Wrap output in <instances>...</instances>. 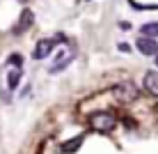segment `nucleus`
Listing matches in <instances>:
<instances>
[{
    "mask_svg": "<svg viewBox=\"0 0 158 154\" xmlns=\"http://www.w3.org/2000/svg\"><path fill=\"white\" fill-rule=\"evenodd\" d=\"M89 126L96 131H101V134H108V131H112L117 126V120L112 113H106V111H96L89 115Z\"/></svg>",
    "mask_w": 158,
    "mask_h": 154,
    "instance_id": "obj_1",
    "label": "nucleus"
},
{
    "mask_svg": "<svg viewBox=\"0 0 158 154\" xmlns=\"http://www.w3.org/2000/svg\"><path fill=\"white\" fill-rule=\"evenodd\" d=\"M112 92H115V97L124 103H131V101H135V99L140 97V90L135 87V83H131V81H124V83L115 85Z\"/></svg>",
    "mask_w": 158,
    "mask_h": 154,
    "instance_id": "obj_2",
    "label": "nucleus"
},
{
    "mask_svg": "<svg viewBox=\"0 0 158 154\" xmlns=\"http://www.w3.org/2000/svg\"><path fill=\"white\" fill-rule=\"evenodd\" d=\"M53 48H55V39H39L37 46H35V51H32V58L44 60V58H48L53 53Z\"/></svg>",
    "mask_w": 158,
    "mask_h": 154,
    "instance_id": "obj_3",
    "label": "nucleus"
},
{
    "mask_svg": "<svg viewBox=\"0 0 158 154\" xmlns=\"http://www.w3.org/2000/svg\"><path fill=\"white\" fill-rule=\"evenodd\" d=\"M32 23H35V14L30 12V9H23V12H21V19H19V23L14 25V35H23L25 30H30L32 28Z\"/></svg>",
    "mask_w": 158,
    "mask_h": 154,
    "instance_id": "obj_4",
    "label": "nucleus"
},
{
    "mask_svg": "<svg viewBox=\"0 0 158 154\" xmlns=\"http://www.w3.org/2000/svg\"><path fill=\"white\" fill-rule=\"evenodd\" d=\"M135 46H138V51L142 53V55H156L158 53V42L151 39V37H142L140 35V39L135 42Z\"/></svg>",
    "mask_w": 158,
    "mask_h": 154,
    "instance_id": "obj_5",
    "label": "nucleus"
},
{
    "mask_svg": "<svg viewBox=\"0 0 158 154\" xmlns=\"http://www.w3.org/2000/svg\"><path fill=\"white\" fill-rule=\"evenodd\" d=\"M142 85L151 97H158V71H147L142 78Z\"/></svg>",
    "mask_w": 158,
    "mask_h": 154,
    "instance_id": "obj_6",
    "label": "nucleus"
},
{
    "mask_svg": "<svg viewBox=\"0 0 158 154\" xmlns=\"http://www.w3.org/2000/svg\"><path fill=\"white\" fill-rule=\"evenodd\" d=\"M80 143H83V136H76L73 140H67V143H62L60 152H62V154H73V152L80 147Z\"/></svg>",
    "mask_w": 158,
    "mask_h": 154,
    "instance_id": "obj_7",
    "label": "nucleus"
},
{
    "mask_svg": "<svg viewBox=\"0 0 158 154\" xmlns=\"http://www.w3.org/2000/svg\"><path fill=\"white\" fill-rule=\"evenodd\" d=\"M140 35L156 39V37H158V23H156V21H151V23H144L142 28H140Z\"/></svg>",
    "mask_w": 158,
    "mask_h": 154,
    "instance_id": "obj_8",
    "label": "nucleus"
},
{
    "mask_svg": "<svg viewBox=\"0 0 158 154\" xmlns=\"http://www.w3.org/2000/svg\"><path fill=\"white\" fill-rule=\"evenodd\" d=\"M21 76H23L21 69H12V71H9V76H7V87H9V90H16V87H19Z\"/></svg>",
    "mask_w": 158,
    "mask_h": 154,
    "instance_id": "obj_9",
    "label": "nucleus"
},
{
    "mask_svg": "<svg viewBox=\"0 0 158 154\" xmlns=\"http://www.w3.org/2000/svg\"><path fill=\"white\" fill-rule=\"evenodd\" d=\"M12 67H16V69H21V64H23V58L19 55V53H14V55H9V60H7Z\"/></svg>",
    "mask_w": 158,
    "mask_h": 154,
    "instance_id": "obj_10",
    "label": "nucleus"
},
{
    "mask_svg": "<svg viewBox=\"0 0 158 154\" xmlns=\"http://www.w3.org/2000/svg\"><path fill=\"white\" fill-rule=\"evenodd\" d=\"M119 51H124V53H128V51H131V46H128V44H119Z\"/></svg>",
    "mask_w": 158,
    "mask_h": 154,
    "instance_id": "obj_11",
    "label": "nucleus"
},
{
    "mask_svg": "<svg viewBox=\"0 0 158 154\" xmlns=\"http://www.w3.org/2000/svg\"><path fill=\"white\" fill-rule=\"evenodd\" d=\"M19 2H21V5H25V2H28V0H19Z\"/></svg>",
    "mask_w": 158,
    "mask_h": 154,
    "instance_id": "obj_12",
    "label": "nucleus"
},
{
    "mask_svg": "<svg viewBox=\"0 0 158 154\" xmlns=\"http://www.w3.org/2000/svg\"><path fill=\"white\" fill-rule=\"evenodd\" d=\"M156 67H158V53H156Z\"/></svg>",
    "mask_w": 158,
    "mask_h": 154,
    "instance_id": "obj_13",
    "label": "nucleus"
}]
</instances>
